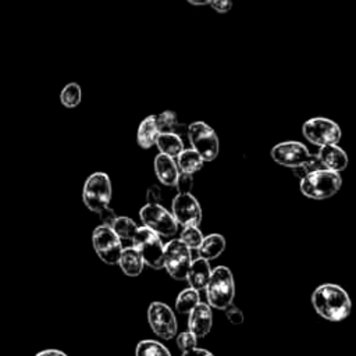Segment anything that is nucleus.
<instances>
[{
    "label": "nucleus",
    "instance_id": "nucleus-34",
    "mask_svg": "<svg viewBox=\"0 0 356 356\" xmlns=\"http://www.w3.org/2000/svg\"><path fill=\"white\" fill-rule=\"evenodd\" d=\"M100 220H102V225H107V227H111L113 222L115 221L117 218V214L115 211L111 209V207H107L106 210H103L100 214H99Z\"/></svg>",
    "mask_w": 356,
    "mask_h": 356
},
{
    "label": "nucleus",
    "instance_id": "nucleus-8",
    "mask_svg": "<svg viewBox=\"0 0 356 356\" xmlns=\"http://www.w3.org/2000/svg\"><path fill=\"white\" fill-rule=\"evenodd\" d=\"M303 136L316 146L337 145L341 139V128L337 122L324 117H314L305 121L302 127Z\"/></svg>",
    "mask_w": 356,
    "mask_h": 356
},
{
    "label": "nucleus",
    "instance_id": "nucleus-24",
    "mask_svg": "<svg viewBox=\"0 0 356 356\" xmlns=\"http://www.w3.org/2000/svg\"><path fill=\"white\" fill-rule=\"evenodd\" d=\"M200 302L199 291L193 288L184 289L175 299V309L178 313H189Z\"/></svg>",
    "mask_w": 356,
    "mask_h": 356
},
{
    "label": "nucleus",
    "instance_id": "nucleus-9",
    "mask_svg": "<svg viewBox=\"0 0 356 356\" xmlns=\"http://www.w3.org/2000/svg\"><path fill=\"white\" fill-rule=\"evenodd\" d=\"M139 217L145 227L161 236H171L177 232L178 224L172 214L159 203H146L140 209Z\"/></svg>",
    "mask_w": 356,
    "mask_h": 356
},
{
    "label": "nucleus",
    "instance_id": "nucleus-21",
    "mask_svg": "<svg viewBox=\"0 0 356 356\" xmlns=\"http://www.w3.org/2000/svg\"><path fill=\"white\" fill-rule=\"evenodd\" d=\"M111 229L114 231V234L121 241L122 248H127V246H132V239H134V235L138 229V225L129 217H125V216L118 217L117 216L115 221L111 225Z\"/></svg>",
    "mask_w": 356,
    "mask_h": 356
},
{
    "label": "nucleus",
    "instance_id": "nucleus-10",
    "mask_svg": "<svg viewBox=\"0 0 356 356\" xmlns=\"http://www.w3.org/2000/svg\"><path fill=\"white\" fill-rule=\"evenodd\" d=\"M92 243L96 254L106 264H117L120 253L122 250V245L111 227L102 224L97 225L92 235Z\"/></svg>",
    "mask_w": 356,
    "mask_h": 356
},
{
    "label": "nucleus",
    "instance_id": "nucleus-2",
    "mask_svg": "<svg viewBox=\"0 0 356 356\" xmlns=\"http://www.w3.org/2000/svg\"><path fill=\"white\" fill-rule=\"evenodd\" d=\"M342 185L339 172L331 171L327 168H320L312 172H307L300 178V192L310 199L323 200L334 196Z\"/></svg>",
    "mask_w": 356,
    "mask_h": 356
},
{
    "label": "nucleus",
    "instance_id": "nucleus-22",
    "mask_svg": "<svg viewBox=\"0 0 356 356\" xmlns=\"http://www.w3.org/2000/svg\"><path fill=\"white\" fill-rule=\"evenodd\" d=\"M177 165L179 172L191 174L193 175L203 167V159L199 156V153L193 149H182L179 154L177 156Z\"/></svg>",
    "mask_w": 356,
    "mask_h": 356
},
{
    "label": "nucleus",
    "instance_id": "nucleus-14",
    "mask_svg": "<svg viewBox=\"0 0 356 356\" xmlns=\"http://www.w3.org/2000/svg\"><path fill=\"white\" fill-rule=\"evenodd\" d=\"M213 325L211 307L206 303L199 302L191 312L188 317V328L196 338H204Z\"/></svg>",
    "mask_w": 356,
    "mask_h": 356
},
{
    "label": "nucleus",
    "instance_id": "nucleus-38",
    "mask_svg": "<svg viewBox=\"0 0 356 356\" xmlns=\"http://www.w3.org/2000/svg\"><path fill=\"white\" fill-rule=\"evenodd\" d=\"M186 1L192 6H206L209 3V0H186Z\"/></svg>",
    "mask_w": 356,
    "mask_h": 356
},
{
    "label": "nucleus",
    "instance_id": "nucleus-27",
    "mask_svg": "<svg viewBox=\"0 0 356 356\" xmlns=\"http://www.w3.org/2000/svg\"><path fill=\"white\" fill-rule=\"evenodd\" d=\"M156 120V125L159 132H175V127H177V115L174 111L171 110H165L157 115H154Z\"/></svg>",
    "mask_w": 356,
    "mask_h": 356
},
{
    "label": "nucleus",
    "instance_id": "nucleus-16",
    "mask_svg": "<svg viewBox=\"0 0 356 356\" xmlns=\"http://www.w3.org/2000/svg\"><path fill=\"white\" fill-rule=\"evenodd\" d=\"M154 171H156V177L163 185L175 186L179 175V170L174 157L159 153L154 157Z\"/></svg>",
    "mask_w": 356,
    "mask_h": 356
},
{
    "label": "nucleus",
    "instance_id": "nucleus-25",
    "mask_svg": "<svg viewBox=\"0 0 356 356\" xmlns=\"http://www.w3.org/2000/svg\"><path fill=\"white\" fill-rule=\"evenodd\" d=\"M135 356H171L170 350L154 339H143L136 345Z\"/></svg>",
    "mask_w": 356,
    "mask_h": 356
},
{
    "label": "nucleus",
    "instance_id": "nucleus-18",
    "mask_svg": "<svg viewBox=\"0 0 356 356\" xmlns=\"http://www.w3.org/2000/svg\"><path fill=\"white\" fill-rule=\"evenodd\" d=\"M117 264L127 275L136 277L142 273L145 263L139 252L134 246H127V248H122Z\"/></svg>",
    "mask_w": 356,
    "mask_h": 356
},
{
    "label": "nucleus",
    "instance_id": "nucleus-6",
    "mask_svg": "<svg viewBox=\"0 0 356 356\" xmlns=\"http://www.w3.org/2000/svg\"><path fill=\"white\" fill-rule=\"evenodd\" d=\"M188 138L192 149L199 153L203 161H213L220 149L217 134L203 121H195L188 127Z\"/></svg>",
    "mask_w": 356,
    "mask_h": 356
},
{
    "label": "nucleus",
    "instance_id": "nucleus-35",
    "mask_svg": "<svg viewBox=\"0 0 356 356\" xmlns=\"http://www.w3.org/2000/svg\"><path fill=\"white\" fill-rule=\"evenodd\" d=\"M147 203H159L160 202V197H161V192H160V188L153 185L147 189Z\"/></svg>",
    "mask_w": 356,
    "mask_h": 356
},
{
    "label": "nucleus",
    "instance_id": "nucleus-15",
    "mask_svg": "<svg viewBox=\"0 0 356 356\" xmlns=\"http://www.w3.org/2000/svg\"><path fill=\"white\" fill-rule=\"evenodd\" d=\"M324 168L331 171H343L348 165V154L338 145H325L320 146L317 153Z\"/></svg>",
    "mask_w": 356,
    "mask_h": 356
},
{
    "label": "nucleus",
    "instance_id": "nucleus-17",
    "mask_svg": "<svg viewBox=\"0 0 356 356\" xmlns=\"http://www.w3.org/2000/svg\"><path fill=\"white\" fill-rule=\"evenodd\" d=\"M210 273H211V268H210L209 260L197 257L196 260H192L185 280L188 281L191 288H193L196 291H202V289H204V286L209 281Z\"/></svg>",
    "mask_w": 356,
    "mask_h": 356
},
{
    "label": "nucleus",
    "instance_id": "nucleus-1",
    "mask_svg": "<svg viewBox=\"0 0 356 356\" xmlns=\"http://www.w3.org/2000/svg\"><path fill=\"white\" fill-rule=\"evenodd\" d=\"M314 310L328 321L345 320L352 309V302L348 292L337 284H321L312 295Z\"/></svg>",
    "mask_w": 356,
    "mask_h": 356
},
{
    "label": "nucleus",
    "instance_id": "nucleus-28",
    "mask_svg": "<svg viewBox=\"0 0 356 356\" xmlns=\"http://www.w3.org/2000/svg\"><path fill=\"white\" fill-rule=\"evenodd\" d=\"M179 239L189 248V249H197V246L200 245L202 239H203V234L200 232V229L195 225H186L184 227Z\"/></svg>",
    "mask_w": 356,
    "mask_h": 356
},
{
    "label": "nucleus",
    "instance_id": "nucleus-37",
    "mask_svg": "<svg viewBox=\"0 0 356 356\" xmlns=\"http://www.w3.org/2000/svg\"><path fill=\"white\" fill-rule=\"evenodd\" d=\"M35 356H67V355L58 349H43Z\"/></svg>",
    "mask_w": 356,
    "mask_h": 356
},
{
    "label": "nucleus",
    "instance_id": "nucleus-30",
    "mask_svg": "<svg viewBox=\"0 0 356 356\" xmlns=\"http://www.w3.org/2000/svg\"><path fill=\"white\" fill-rule=\"evenodd\" d=\"M177 345L184 352V350L195 348L197 345V338L191 331H185L177 337Z\"/></svg>",
    "mask_w": 356,
    "mask_h": 356
},
{
    "label": "nucleus",
    "instance_id": "nucleus-7",
    "mask_svg": "<svg viewBox=\"0 0 356 356\" xmlns=\"http://www.w3.org/2000/svg\"><path fill=\"white\" fill-rule=\"evenodd\" d=\"M192 263L191 249L181 239H171L163 249V267L175 280H185Z\"/></svg>",
    "mask_w": 356,
    "mask_h": 356
},
{
    "label": "nucleus",
    "instance_id": "nucleus-13",
    "mask_svg": "<svg viewBox=\"0 0 356 356\" xmlns=\"http://www.w3.org/2000/svg\"><path fill=\"white\" fill-rule=\"evenodd\" d=\"M309 150L307 147L296 140H286V142H281L277 143L273 149H271V157L273 160L284 167H289V168H295L299 167L300 164H303L306 161V159L309 157Z\"/></svg>",
    "mask_w": 356,
    "mask_h": 356
},
{
    "label": "nucleus",
    "instance_id": "nucleus-11",
    "mask_svg": "<svg viewBox=\"0 0 356 356\" xmlns=\"http://www.w3.org/2000/svg\"><path fill=\"white\" fill-rule=\"evenodd\" d=\"M147 320L152 331L163 339H171L177 334L174 312L163 302H152L147 309Z\"/></svg>",
    "mask_w": 356,
    "mask_h": 356
},
{
    "label": "nucleus",
    "instance_id": "nucleus-26",
    "mask_svg": "<svg viewBox=\"0 0 356 356\" xmlns=\"http://www.w3.org/2000/svg\"><path fill=\"white\" fill-rule=\"evenodd\" d=\"M82 99V90L81 86L76 82L67 83L60 93V102L67 108H74L81 103Z\"/></svg>",
    "mask_w": 356,
    "mask_h": 356
},
{
    "label": "nucleus",
    "instance_id": "nucleus-32",
    "mask_svg": "<svg viewBox=\"0 0 356 356\" xmlns=\"http://www.w3.org/2000/svg\"><path fill=\"white\" fill-rule=\"evenodd\" d=\"M224 312H225V316L229 320V323H232V324H242L243 323V314H242L241 309L236 307L235 305H232V303L228 305L224 309Z\"/></svg>",
    "mask_w": 356,
    "mask_h": 356
},
{
    "label": "nucleus",
    "instance_id": "nucleus-12",
    "mask_svg": "<svg viewBox=\"0 0 356 356\" xmlns=\"http://www.w3.org/2000/svg\"><path fill=\"white\" fill-rule=\"evenodd\" d=\"M172 217L177 221V224H181L182 227L186 225H195L199 227L202 221V209L199 202L191 192L188 193H178L172 199Z\"/></svg>",
    "mask_w": 356,
    "mask_h": 356
},
{
    "label": "nucleus",
    "instance_id": "nucleus-20",
    "mask_svg": "<svg viewBox=\"0 0 356 356\" xmlns=\"http://www.w3.org/2000/svg\"><path fill=\"white\" fill-rule=\"evenodd\" d=\"M160 153L167 154L170 157H177L179 152L184 149V142L181 136L175 132H161L157 135L156 143Z\"/></svg>",
    "mask_w": 356,
    "mask_h": 356
},
{
    "label": "nucleus",
    "instance_id": "nucleus-36",
    "mask_svg": "<svg viewBox=\"0 0 356 356\" xmlns=\"http://www.w3.org/2000/svg\"><path fill=\"white\" fill-rule=\"evenodd\" d=\"M182 356H214L211 352H209L207 349H203V348H192V349H188V350H184Z\"/></svg>",
    "mask_w": 356,
    "mask_h": 356
},
{
    "label": "nucleus",
    "instance_id": "nucleus-5",
    "mask_svg": "<svg viewBox=\"0 0 356 356\" xmlns=\"http://www.w3.org/2000/svg\"><path fill=\"white\" fill-rule=\"evenodd\" d=\"M132 246L139 252L143 263L156 270L163 268L164 246L161 243L159 234H156L154 231L145 225L138 227L132 239Z\"/></svg>",
    "mask_w": 356,
    "mask_h": 356
},
{
    "label": "nucleus",
    "instance_id": "nucleus-33",
    "mask_svg": "<svg viewBox=\"0 0 356 356\" xmlns=\"http://www.w3.org/2000/svg\"><path fill=\"white\" fill-rule=\"evenodd\" d=\"M214 11L218 14H225L232 8V1L231 0H209L207 3Z\"/></svg>",
    "mask_w": 356,
    "mask_h": 356
},
{
    "label": "nucleus",
    "instance_id": "nucleus-3",
    "mask_svg": "<svg viewBox=\"0 0 356 356\" xmlns=\"http://www.w3.org/2000/svg\"><path fill=\"white\" fill-rule=\"evenodd\" d=\"M204 289L209 306L224 310L232 303L235 296V282L231 270L225 266H218L211 270Z\"/></svg>",
    "mask_w": 356,
    "mask_h": 356
},
{
    "label": "nucleus",
    "instance_id": "nucleus-19",
    "mask_svg": "<svg viewBox=\"0 0 356 356\" xmlns=\"http://www.w3.org/2000/svg\"><path fill=\"white\" fill-rule=\"evenodd\" d=\"M225 249V239L220 234H210L203 236L200 245L197 246L199 257L206 260H213L218 257Z\"/></svg>",
    "mask_w": 356,
    "mask_h": 356
},
{
    "label": "nucleus",
    "instance_id": "nucleus-4",
    "mask_svg": "<svg viewBox=\"0 0 356 356\" xmlns=\"http://www.w3.org/2000/svg\"><path fill=\"white\" fill-rule=\"evenodd\" d=\"M111 182L106 172H93L85 181L82 199L85 206L93 211L100 214L103 210L110 207L111 200Z\"/></svg>",
    "mask_w": 356,
    "mask_h": 356
},
{
    "label": "nucleus",
    "instance_id": "nucleus-31",
    "mask_svg": "<svg viewBox=\"0 0 356 356\" xmlns=\"http://www.w3.org/2000/svg\"><path fill=\"white\" fill-rule=\"evenodd\" d=\"M192 185H193L192 175L191 174H185V172H179L177 184H175V186L178 189V193H188V192H191Z\"/></svg>",
    "mask_w": 356,
    "mask_h": 356
},
{
    "label": "nucleus",
    "instance_id": "nucleus-29",
    "mask_svg": "<svg viewBox=\"0 0 356 356\" xmlns=\"http://www.w3.org/2000/svg\"><path fill=\"white\" fill-rule=\"evenodd\" d=\"M320 168H324L317 154H309V157L306 159V161L303 164H300L299 167H295L292 168L293 170V174L299 178L305 177L307 172H312V171H316V170H320Z\"/></svg>",
    "mask_w": 356,
    "mask_h": 356
},
{
    "label": "nucleus",
    "instance_id": "nucleus-23",
    "mask_svg": "<svg viewBox=\"0 0 356 356\" xmlns=\"http://www.w3.org/2000/svg\"><path fill=\"white\" fill-rule=\"evenodd\" d=\"M159 129H157V125H156V120H154V115H149L146 117L139 128H138V135H136V139H138V145L142 147V149H150L154 143H156V139H157V135H159Z\"/></svg>",
    "mask_w": 356,
    "mask_h": 356
}]
</instances>
